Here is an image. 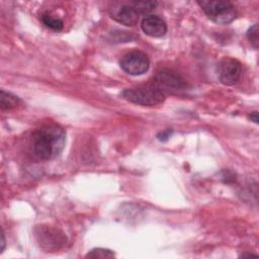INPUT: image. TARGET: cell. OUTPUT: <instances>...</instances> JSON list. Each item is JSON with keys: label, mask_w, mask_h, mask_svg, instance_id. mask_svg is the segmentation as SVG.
Masks as SVG:
<instances>
[{"label": "cell", "mask_w": 259, "mask_h": 259, "mask_svg": "<svg viewBox=\"0 0 259 259\" xmlns=\"http://www.w3.org/2000/svg\"><path fill=\"white\" fill-rule=\"evenodd\" d=\"M65 143L66 133L62 126L58 124L45 125L33 135V153L40 160H53L61 154Z\"/></svg>", "instance_id": "obj_1"}, {"label": "cell", "mask_w": 259, "mask_h": 259, "mask_svg": "<svg viewBox=\"0 0 259 259\" xmlns=\"http://www.w3.org/2000/svg\"><path fill=\"white\" fill-rule=\"evenodd\" d=\"M121 96L126 101L142 106H155L161 104L166 97L165 93L153 84L126 88L122 91Z\"/></svg>", "instance_id": "obj_2"}, {"label": "cell", "mask_w": 259, "mask_h": 259, "mask_svg": "<svg viewBox=\"0 0 259 259\" xmlns=\"http://www.w3.org/2000/svg\"><path fill=\"white\" fill-rule=\"evenodd\" d=\"M206 16L218 24H229L237 15L234 5L225 0H201L197 1Z\"/></svg>", "instance_id": "obj_3"}, {"label": "cell", "mask_w": 259, "mask_h": 259, "mask_svg": "<svg viewBox=\"0 0 259 259\" xmlns=\"http://www.w3.org/2000/svg\"><path fill=\"white\" fill-rule=\"evenodd\" d=\"M152 84L160 89L163 93L179 92L186 88V81L182 78V76L167 69L158 71L154 76Z\"/></svg>", "instance_id": "obj_4"}, {"label": "cell", "mask_w": 259, "mask_h": 259, "mask_svg": "<svg viewBox=\"0 0 259 259\" xmlns=\"http://www.w3.org/2000/svg\"><path fill=\"white\" fill-rule=\"evenodd\" d=\"M119 65L125 73L133 76H139L149 70L150 61L145 53L141 51H132L120 59Z\"/></svg>", "instance_id": "obj_5"}, {"label": "cell", "mask_w": 259, "mask_h": 259, "mask_svg": "<svg viewBox=\"0 0 259 259\" xmlns=\"http://www.w3.org/2000/svg\"><path fill=\"white\" fill-rule=\"evenodd\" d=\"M242 74L241 63L233 58H225L221 61L219 66L220 80L227 86L235 85Z\"/></svg>", "instance_id": "obj_6"}, {"label": "cell", "mask_w": 259, "mask_h": 259, "mask_svg": "<svg viewBox=\"0 0 259 259\" xmlns=\"http://www.w3.org/2000/svg\"><path fill=\"white\" fill-rule=\"evenodd\" d=\"M37 237L39 245L49 251L60 249L66 241L63 233L51 228H40Z\"/></svg>", "instance_id": "obj_7"}, {"label": "cell", "mask_w": 259, "mask_h": 259, "mask_svg": "<svg viewBox=\"0 0 259 259\" xmlns=\"http://www.w3.org/2000/svg\"><path fill=\"white\" fill-rule=\"evenodd\" d=\"M109 13L114 20L126 26L136 25L140 17V13L134 6L133 2L128 4H122L117 8H111Z\"/></svg>", "instance_id": "obj_8"}, {"label": "cell", "mask_w": 259, "mask_h": 259, "mask_svg": "<svg viewBox=\"0 0 259 259\" xmlns=\"http://www.w3.org/2000/svg\"><path fill=\"white\" fill-rule=\"evenodd\" d=\"M143 31L152 37H161L167 32L166 22L158 15H146L141 22Z\"/></svg>", "instance_id": "obj_9"}, {"label": "cell", "mask_w": 259, "mask_h": 259, "mask_svg": "<svg viewBox=\"0 0 259 259\" xmlns=\"http://www.w3.org/2000/svg\"><path fill=\"white\" fill-rule=\"evenodd\" d=\"M20 102V99L13 95L10 92H6L5 90H1V95H0V106L1 109L4 110H10L14 107H16Z\"/></svg>", "instance_id": "obj_10"}, {"label": "cell", "mask_w": 259, "mask_h": 259, "mask_svg": "<svg viewBox=\"0 0 259 259\" xmlns=\"http://www.w3.org/2000/svg\"><path fill=\"white\" fill-rule=\"evenodd\" d=\"M86 258H113L115 254L113 251L105 248H94L90 250L86 255Z\"/></svg>", "instance_id": "obj_11"}, {"label": "cell", "mask_w": 259, "mask_h": 259, "mask_svg": "<svg viewBox=\"0 0 259 259\" xmlns=\"http://www.w3.org/2000/svg\"><path fill=\"white\" fill-rule=\"evenodd\" d=\"M41 20L42 22L48 26L50 27L51 29L53 30H56V31H60L63 29V26H64V23L61 19L59 18H56V17H53L52 15L50 14H44L41 16Z\"/></svg>", "instance_id": "obj_12"}, {"label": "cell", "mask_w": 259, "mask_h": 259, "mask_svg": "<svg viewBox=\"0 0 259 259\" xmlns=\"http://www.w3.org/2000/svg\"><path fill=\"white\" fill-rule=\"evenodd\" d=\"M133 4L140 13V15L150 13L157 6V2L155 1H134Z\"/></svg>", "instance_id": "obj_13"}, {"label": "cell", "mask_w": 259, "mask_h": 259, "mask_svg": "<svg viewBox=\"0 0 259 259\" xmlns=\"http://www.w3.org/2000/svg\"><path fill=\"white\" fill-rule=\"evenodd\" d=\"M247 37H248L249 41L251 42V45L255 49H258V46H259V28H258V24H254V25H252L248 29Z\"/></svg>", "instance_id": "obj_14"}, {"label": "cell", "mask_w": 259, "mask_h": 259, "mask_svg": "<svg viewBox=\"0 0 259 259\" xmlns=\"http://www.w3.org/2000/svg\"><path fill=\"white\" fill-rule=\"evenodd\" d=\"M172 135V130H165L163 132H160L158 135H157V138L160 142H166L169 140V138L171 137Z\"/></svg>", "instance_id": "obj_15"}, {"label": "cell", "mask_w": 259, "mask_h": 259, "mask_svg": "<svg viewBox=\"0 0 259 259\" xmlns=\"http://www.w3.org/2000/svg\"><path fill=\"white\" fill-rule=\"evenodd\" d=\"M249 118L254 121L255 123H258V111H252L250 114H249Z\"/></svg>", "instance_id": "obj_16"}, {"label": "cell", "mask_w": 259, "mask_h": 259, "mask_svg": "<svg viewBox=\"0 0 259 259\" xmlns=\"http://www.w3.org/2000/svg\"><path fill=\"white\" fill-rule=\"evenodd\" d=\"M1 238H2V241H1V253H2L3 250H4V248H5V237H4V233H3V232H2Z\"/></svg>", "instance_id": "obj_17"}]
</instances>
